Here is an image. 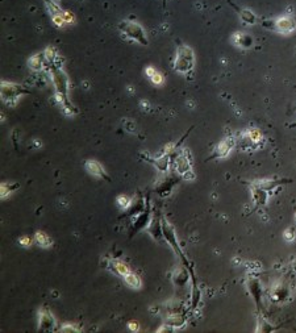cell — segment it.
Returning a JSON list of instances; mask_svg holds the SVG:
<instances>
[{"mask_svg":"<svg viewBox=\"0 0 296 333\" xmlns=\"http://www.w3.org/2000/svg\"><path fill=\"white\" fill-rule=\"evenodd\" d=\"M195 65V55H194V50L190 46H180L176 53L175 61H174V67L178 73L182 74H187L192 71Z\"/></svg>","mask_w":296,"mask_h":333,"instance_id":"cell-1","label":"cell"},{"mask_svg":"<svg viewBox=\"0 0 296 333\" xmlns=\"http://www.w3.org/2000/svg\"><path fill=\"white\" fill-rule=\"evenodd\" d=\"M120 30L125 34L129 40L142 44V45H148V37H146L145 30L141 25L134 23V21H124L120 24Z\"/></svg>","mask_w":296,"mask_h":333,"instance_id":"cell-2","label":"cell"},{"mask_svg":"<svg viewBox=\"0 0 296 333\" xmlns=\"http://www.w3.org/2000/svg\"><path fill=\"white\" fill-rule=\"evenodd\" d=\"M271 28L279 33H291L296 29V20L290 16L278 17L276 20H271Z\"/></svg>","mask_w":296,"mask_h":333,"instance_id":"cell-3","label":"cell"},{"mask_svg":"<svg viewBox=\"0 0 296 333\" xmlns=\"http://www.w3.org/2000/svg\"><path fill=\"white\" fill-rule=\"evenodd\" d=\"M24 92L23 87L17 86V84L8 83V82H1V99L5 100V102H13L16 98L21 95Z\"/></svg>","mask_w":296,"mask_h":333,"instance_id":"cell-4","label":"cell"},{"mask_svg":"<svg viewBox=\"0 0 296 333\" xmlns=\"http://www.w3.org/2000/svg\"><path fill=\"white\" fill-rule=\"evenodd\" d=\"M234 146V140L233 138H225V140H222V141L219 144V145L215 148V152H213V154L209 157V158H224V157H226V155L229 154L230 150L233 149Z\"/></svg>","mask_w":296,"mask_h":333,"instance_id":"cell-5","label":"cell"},{"mask_svg":"<svg viewBox=\"0 0 296 333\" xmlns=\"http://www.w3.org/2000/svg\"><path fill=\"white\" fill-rule=\"evenodd\" d=\"M291 179H280V180H274V179H263V180H258V182H254L253 186L255 187H259L265 190V191H271V190H275L276 187H279L282 184L291 183Z\"/></svg>","mask_w":296,"mask_h":333,"instance_id":"cell-6","label":"cell"},{"mask_svg":"<svg viewBox=\"0 0 296 333\" xmlns=\"http://www.w3.org/2000/svg\"><path fill=\"white\" fill-rule=\"evenodd\" d=\"M86 167H87L88 173H90L91 175H94V177H98V178H103V179H108V175L105 174L104 169H103V166H101L100 163L98 162V161H94V159L88 161V162L86 163Z\"/></svg>","mask_w":296,"mask_h":333,"instance_id":"cell-7","label":"cell"},{"mask_svg":"<svg viewBox=\"0 0 296 333\" xmlns=\"http://www.w3.org/2000/svg\"><path fill=\"white\" fill-rule=\"evenodd\" d=\"M251 194H253V199L258 205H265L267 203V198H269V192L262 190V188L251 186Z\"/></svg>","mask_w":296,"mask_h":333,"instance_id":"cell-8","label":"cell"},{"mask_svg":"<svg viewBox=\"0 0 296 333\" xmlns=\"http://www.w3.org/2000/svg\"><path fill=\"white\" fill-rule=\"evenodd\" d=\"M234 44L241 48H250L253 45V38L246 33H236L233 36Z\"/></svg>","mask_w":296,"mask_h":333,"instance_id":"cell-9","label":"cell"},{"mask_svg":"<svg viewBox=\"0 0 296 333\" xmlns=\"http://www.w3.org/2000/svg\"><path fill=\"white\" fill-rule=\"evenodd\" d=\"M40 327H45V329H49L50 327L54 325V319L51 316V313L48 311V309H44L41 313H40V323H38Z\"/></svg>","mask_w":296,"mask_h":333,"instance_id":"cell-10","label":"cell"},{"mask_svg":"<svg viewBox=\"0 0 296 333\" xmlns=\"http://www.w3.org/2000/svg\"><path fill=\"white\" fill-rule=\"evenodd\" d=\"M245 138L247 141H250L253 145H257V144H259V142L262 141L263 136L262 133H261V130L257 129V128H253V129H249L246 132Z\"/></svg>","mask_w":296,"mask_h":333,"instance_id":"cell-11","label":"cell"},{"mask_svg":"<svg viewBox=\"0 0 296 333\" xmlns=\"http://www.w3.org/2000/svg\"><path fill=\"white\" fill-rule=\"evenodd\" d=\"M176 169H178V171H179L182 175L187 174L188 171H191V165H190L188 158H186L183 155H180L179 158H178V161H176Z\"/></svg>","mask_w":296,"mask_h":333,"instance_id":"cell-12","label":"cell"},{"mask_svg":"<svg viewBox=\"0 0 296 333\" xmlns=\"http://www.w3.org/2000/svg\"><path fill=\"white\" fill-rule=\"evenodd\" d=\"M238 12H240V16H241L244 23H246V24H255L257 17L251 11H249V9H240Z\"/></svg>","mask_w":296,"mask_h":333,"instance_id":"cell-13","label":"cell"},{"mask_svg":"<svg viewBox=\"0 0 296 333\" xmlns=\"http://www.w3.org/2000/svg\"><path fill=\"white\" fill-rule=\"evenodd\" d=\"M124 279H125L126 284H128L129 287H132V288H140V287H141V281H140V278H138L136 274L128 273V274L124 277Z\"/></svg>","mask_w":296,"mask_h":333,"instance_id":"cell-14","label":"cell"},{"mask_svg":"<svg viewBox=\"0 0 296 333\" xmlns=\"http://www.w3.org/2000/svg\"><path fill=\"white\" fill-rule=\"evenodd\" d=\"M34 238H36V242H37L40 246H45V248H48V246L51 245L50 237H49L46 233H44V232H37L36 236H34Z\"/></svg>","mask_w":296,"mask_h":333,"instance_id":"cell-15","label":"cell"},{"mask_svg":"<svg viewBox=\"0 0 296 333\" xmlns=\"http://www.w3.org/2000/svg\"><path fill=\"white\" fill-rule=\"evenodd\" d=\"M42 63H44V61H42V54L34 55V57H32V58L29 59V66L36 71L41 70Z\"/></svg>","mask_w":296,"mask_h":333,"instance_id":"cell-16","label":"cell"},{"mask_svg":"<svg viewBox=\"0 0 296 333\" xmlns=\"http://www.w3.org/2000/svg\"><path fill=\"white\" fill-rule=\"evenodd\" d=\"M15 187H19V184H15V186L8 183L1 184V199H4V198H7L11 192L15 191V190H13Z\"/></svg>","mask_w":296,"mask_h":333,"instance_id":"cell-17","label":"cell"},{"mask_svg":"<svg viewBox=\"0 0 296 333\" xmlns=\"http://www.w3.org/2000/svg\"><path fill=\"white\" fill-rule=\"evenodd\" d=\"M113 265H115V271H116L117 274L124 275V277H125L128 273H130L129 269H128V267H126L123 262H115Z\"/></svg>","mask_w":296,"mask_h":333,"instance_id":"cell-18","label":"cell"},{"mask_svg":"<svg viewBox=\"0 0 296 333\" xmlns=\"http://www.w3.org/2000/svg\"><path fill=\"white\" fill-rule=\"evenodd\" d=\"M117 203H119V205H120L121 208H128L130 204V200L129 198H126L125 195H121L117 198Z\"/></svg>","mask_w":296,"mask_h":333,"instance_id":"cell-19","label":"cell"},{"mask_svg":"<svg viewBox=\"0 0 296 333\" xmlns=\"http://www.w3.org/2000/svg\"><path fill=\"white\" fill-rule=\"evenodd\" d=\"M53 21H54V24L57 25V26H63V25L66 24V20H65L62 12L58 13V15H54V16H53Z\"/></svg>","mask_w":296,"mask_h":333,"instance_id":"cell-20","label":"cell"},{"mask_svg":"<svg viewBox=\"0 0 296 333\" xmlns=\"http://www.w3.org/2000/svg\"><path fill=\"white\" fill-rule=\"evenodd\" d=\"M150 79L154 84H162L163 83V77H162V74H161V73H155V74L151 77Z\"/></svg>","mask_w":296,"mask_h":333,"instance_id":"cell-21","label":"cell"},{"mask_svg":"<svg viewBox=\"0 0 296 333\" xmlns=\"http://www.w3.org/2000/svg\"><path fill=\"white\" fill-rule=\"evenodd\" d=\"M294 237H295L294 229H288V231H286V232H284V238H286V240H288V241H292V240H294Z\"/></svg>","mask_w":296,"mask_h":333,"instance_id":"cell-22","label":"cell"},{"mask_svg":"<svg viewBox=\"0 0 296 333\" xmlns=\"http://www.w3.org/2000/svg\"><path fill=\"white\" fill-rule=\"evenodd\" d=\"M128 328L130 331H133V332H137V331H140V325H138L137 321H129L128 323Z\"/></svg>","mask_w":296,"mask_h":333,"instance_id":"cell-23","label":"cell"},{"mask_svg":"<svg viewBox=\"0 0 296 333\" xmlns=\"http://www.w3.org/2000/svg\"><path fill=\"white\" fill-rule=\"evenodd\" d=\"M19 242H20L21 246H29L30 244H32V240L25 236V237H21L20 240H19Z\"/></svg>","mask_w":296,"mask_h":333,"instance_id":"cell-24","label":"cell"},{"mask_svg":"<svg viewBox=\"0 0 296 333\" xmlns=\"http://www.w3.org/2000/svg\"><path fill=\"white\" fill-rule=\"evenodd\" d=\"M145 73H146V75H148V77H149V78H151V77H153V75H154L155 73H157V71H155L154 67H151V66H150V67H146Z\"/></svg>","mask_w":296,"mask_h":333,"instance_id":"cell-25","label":"cell"},{"mask_svg":"<svg viewBox=\"0 0 296 333\" xmlns=\"http://www.w3.org/2000/svg\"><path fill=\"white\" fill-rule=\"evenodd\" d=\"M63 17H65V20H66V23H73V15L69 12H62Z\"/></svg>","mask_w":296,"mask_h":333,"instance_id":"cell-26","label":"cell"},{"mask_svg":"<svg viewBox=\"0 0 296 333\" xmlns=\"http://www.w3.org/2000/svg\"><path fill=\"white\" fill-rule=\"evenodd\" d=\"M65 328H62V332H76V328H70V324H65L63 325Z\"/></svg>","mask_w":296,"mask_h":333,"instance_id":"cell-27","label":"cell"},{"mask_svg":"<svg viewBox=\"0 0 296 333\" xmlns=\"http://www.w3.org/2000/svg\"><path fill=\"white\" fill-rule=\"evenodd\" d=\"M290 127H291V128H296V123H292V124L290 125Z\"/></svg>","mask_w":296,"mask_h":333,"instance_id":"cell-28","label":"cell"},{"mask_svg":"<svg viewBox=\"0 0 296 333\" xmlns=\"http://www.w3.org/2000/svg\"><path fill=\"white\" fill-rule=\"evenodd\" d=\"M295 217H296V215H295Z\"/></svg>","mask_w":296,"mask_h":333,"instance_id":"cell-29","label":"cell"}]
</instances>
